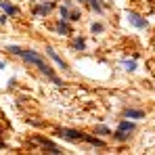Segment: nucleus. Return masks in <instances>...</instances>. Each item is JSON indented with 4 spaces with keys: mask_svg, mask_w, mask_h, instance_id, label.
<instances>
[{
    "mask_svg": "<svg viewBox=\"0 0 155 155\" xmlns=\"http://www.w3.org/2000/svg\"><path fill=\"white\" fill-rule=\"evenodd\" d=\"M17 57H19L21 61H25L27 65H34V67H38V71H40V74H44V76L48 78V80H51L54 86H63L61 78H59L57 74H54V71H52V67L48 65V63H46V61H44V59H42V54H40V52H36V51H23V48H21V51L17 52Z\"/></svg>",
    "mask_w": 155,
    "mask_h": 155,
    "instance_id": "f257e3e1",
    "label": "nucleus"
},
{
    "mask_svg": "<svg viewBox=\"0 0 155 155\" xmlns=\"http://www.w3.org/2000/svg\"><path fill=\"white\" fill-rule=\"evenodd\" d=\"M52 8H54V2H46V0H42L40 4H36V6L31 8V15L38 17V19H42V17H48V15H51Z\"/></svg>",
    "mask_w": 155,
    "mask_h": 155,
    "instance_id": "f03ea898",
    "label": "nucleus"
},
{
    "mask_svg": "<svg viewBox=\"0 0 155 155\" xmlns=\"http://www.w3.org/2000/svg\"><path fill=\"white\" fill-rule=\"evenodd\" d=\"M59 136L65 138V140H71V143H82L84 132L82 130H74V128H61L59 130Z\"/></svg>",
    "mask_w": 155,
    "mask_h": 155,
    "instance_id": "7ed1b4c3",
    "label": "nucleus"
},
{
    "mask_svg": "<svg viewBox=\"0 0 155 155\" xmlns=\"http://www.w3.org/2000/svg\"><path fill=\"white\" fill-rule=\"evenodd\" d=\"M128 21H130L134 27H136V29H147V27H149L147 17H143V15L134 13V11H128Z\"/></svg>",
    "mask_w": 155,
    "mask_h": 155,
    "instance_id": "20e7f679",
    "label": "nucleus"
},
{
    "mask_svg": "<svg viewBox=\"0 0 155 155\" xmlns=\"http://www.w3.org/2000/svg\"><path fill=\"white\" fill-rule=\"evenodd\" d=\"M0 8H2L8 17H19V15H21V11H19L15 4H11L8 0H0Z\"/></svg>",
    "mask_w": 155,
    "mask_h": 155,
    "instance_id": "39448f33",
    "label": "nucleus"
},
{
    "mask_svg": "<svg viewBox=\"0 0 155 155\" xmlns=\"http://www.w3.org/2000/svg\"><path fill=\"white\" fill-rule=\"evenodd\" d=\"M54 31H57L59 36H71V34H74V27L69 25L67 21H63V19H59V23L54 25Z\"/></svg>",
    "mask_w": 155,
    "mask_h": 155,
    "instance_id": "423d86ee",
    "label": "nucleus"
},
{
    "mask_svg": "<svg viewBox=\"0 0 155 155\" xmlns=\"http://www.w3.org/2000/svg\"><path fill=\"white\" fill-rule=\"evenodd\" d=\"M46 54L51 57V59L54 61V63H57V65H59V67H61V69H63V71H69V67H67V63H65V61H63V59H61V57H59L57 52L52 51V46H46Z\"/></svg>",
    "mask_w": 155,
    "mask_h": 155,
    "instance_id": "0eeeda50",
    "label": "nucleus"
},
{
    "mask_svg": "<svg viewBox=\"0 0 155 155\" xmlns=\"http://www.w3.org/2000/svg\"><path fill=\"white\" fill-rule=\"evenodd\" d=\"M82 140H84V143H88V145H92V147H99V149H105V140H101L99 136H92V134H86V132H84Z\"/></svg>",
    "mask_w": 155,
    "mask_h": 155,
    "instance_id": "6e6552de",
    "label": "nucleus"
},
{
    "mask_svg": "<svg viewBox=\"0 0 155 155\" xmlns=\"http://www.w3.org/2000/svg\"><path fill=\"white\" fill-rule=\"evenodd\" d=\"M124 117H128V120H143V117H147V115H145L143 109H126V111H124Z\"/></svg>",
    "mask_w": 155,
    "mask_h": 155,
    "instance_id": "1a4fd4ad",
    "label": "nucleus"
},
{
    "mask_svg": "<svg viewBox=\"0 0 155 155\" xmlns=\"http://www.w3.org/2000/svg\"><path fill=\"white\" fill-rule=\"evenodd\" d=\"M117 130H122V132H134V130H136V124L130 122V120H122V122L117 124Z\"/></svg>",
    "mask_w": 155,
    "mask_h": 155,
    "instance_id": "9d476101",
    "label": "nucleus"
},
{
    "mask_svg": "<svg viewBox=\"0 0 155 155\" xmlns=\"http://www.w3.org/2000/svg\"><path fill=\"white\" fill-rule=\"evenodd\" d=\"M69 46H71V48H74V51H86V40H84V38H80V36H76V38H74V40H71V44H69Z\"/></svg>",
    "mask_w": 155,
    "mask_h": 155,
    "instance_id": "9b49d317",
    "label": "nucleus"
},
{
    "mask_svg": "<svg viewBox=\"0 0 155 155\" xmlns=\"http://www.w3.org/2000/svg\"><path fill=\"white\" fill-rule=\"evenodd\" d=\"M86 4H90V8L94 11V13H99V15H103L105 13V6H103V0H88Z\"/></svg>",
    "mask_w": 155,
    "mask_h": 155,
    "instance_id": "f8f14e48",
    "label": "nucleus"
},
{
    "mask_svg": "<svg viewBox=\"0 0 155 155\" xmlns=\"http://www.w3.org/2000/svg\"><path fill=\"white\" fill-rule=\"evenodd\" d=\"M111 136H113V140H117V143H126V140H130V132H122V130L111 132Z\"/></svg>",
    "mask_w": 155,
    "mask_h": 155,
    "instance_id": "ddd939ff",
    "label": "nucleus"
},
{
    "mask_svg": "<svg viewBox=\"0 0 155 155\" xmlns=\"http://www.w3.org/2000/svg\"><path fill=\"white\" fill-rule=\"evenodd\" d=\"M94 134L97 136H111V130L107 128V126H97L94 128Z\"/></svg>",
    "mask_w": 155,
    "mask_h": 155,
    "instance_id": "4468645a",
    "label": "nucleus"
},
{
    "mask_svg": "<svg viewBox=\"0 0 155 155\" xmlns=\"http://www.w3.org/2000/svg\"><path fill=\"white\" fill-rule=\"evenodd\" d=\"M90 31H92L94 36H97V34H103L105 25H103V23H92V25H90Z\"/></svg>",
    "mask_w": 155,
    "mask_h": 155,
    "instance_id": "2eb2a0df",
    "label": "nucleus"
},
{
    "mask_svg": "<svg viewBox=\"0 0 155 155\" xmlns=\"http://www.w3.org/2000/svg\"><path fill=\"white\" fill-rule=\"evenodd\" d=\"M59 15H61V19H63V21H67V19H69V6H67V4H65V6H61V8H59Z\"/></svg>",
    "mask_w": 155,
    "mask_h": 155,
    "instance_id": "dca6fc26",
    "label": "nucleus"
},
{
    "mask_svg": "<svg viewBox=\"0 0 155 155\" xmlns=\"http://www.w3.org/2000/svg\"><path fill=\"white\" fill-rule=\"evenodd\" d=\"M124 69H126V71H134V69H136V61H134V59H132V61H124Z\"/></svg>",
    "mask_w": 155,
    "mask_h": 155,
    "instance_id": "f3484780",
    "label": "nucleus"
},
{
    "mask_svg": "<svg viewBox=\"0 0 155 155\" xmlns=\"http://www.w3.org/2000/svg\"><path fill=\"white\" fill-rule=\"evenodd\" d=\"M69 19H71V21H80V19H82V11H71V13H69Z\"/></svg>",
    "mask_w": 155,
    "mask_h": 155,
    "instance_id": "a211bd4d",
    "label": "nucleus"
},
{
    "mask_svg": "<svg viewBox=\"0 0 155 155\" xmlns=\"http://www.w3.org/2000/svg\"><path fill=\"white\" fill-rule=\"evenodd\" d=\"M4 51L8 52V54H15V57H17V52L21 51V48H19V46H15V44H8V46H6Z\"/></svg>",
    "mask_w": 155,
    "mask_h": 155,
    "instance_id": "6ab92c4d",
    "label": "nucleus"
},
{
    "mask_svg": "<svg viewBox=\"0 0 155 155\" xmlns=\"http://www.w3.org/2000/svg\"><path fill=\"white\" fill-rule=\"evenodd\" d=\"M6 17H8L6 13H2V15H0V25H4V23H6Z\"/></svg>",
    "mask_w": 155,
    "mask_h": 155,
    "instance_id": "aec40b11",
    "label": "nucleus"
},
{
    "mask_svg": "<svg viewBox=\"0 0 155 155\" xmlns=\"http://www.w3.org/2000/svg\"><path fill=\"white\" fill-rule=\"evenodd\" d=\"M78 2H80V4H86V2H88V0H78Z\"/></svg>",
    "mask_w": 155,
    "mask_h": 155,
    "instance_id": "412c9836",
    "label": "nucleus"
},
{
    "mask_svg": "<svg viewBox=\"0 0 155 155\" xmlns=\"http://www.w3.org/2000/svg\"><path fill=\"white\" fill-rule=\"evenodd\" d=\"M0 69H4V63H2V61H0Z\"/></svg>",
    "mask_w": 155,
    "mask_h": 155,
    "instance_id": "4be33fe9",
    "label": "nucleus"
},
{
    "mask_svg": "<svg viewBox=\"0 0 155 155\" xmlns=\"http://www.w3.org/2000/svg\"><path fill=\"white\" fill-rule=\"evenodd\" d=\"M105 2H113V0H105Z\"/></svg>",
    "mask_w": 155,
    "mask_h": 155,
    "instance_id": "5701e85b",
    "label": "nucleus"
},
{
    "mask_svg": "<svg viewBox=\"0 0 155 155\" xmlns=\"http://www.w3.org/2000/svg\"><path fill=\"white\" fill-rule=\"evenodd\" d=\"M38 2H40V0H38Z\"/></svg>",
    "mask_w": 155,
    "mask_h": 155,
    "instance_id": "b1692460",
    "label": "nucleus"
}]
</instances>
